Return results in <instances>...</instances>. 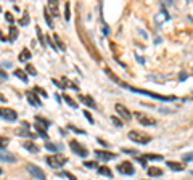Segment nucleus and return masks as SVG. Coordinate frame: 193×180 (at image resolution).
<instances>
[{
  "label": "nucleus",
  "mask_w": 193,
  "mask_h": 180,
  "mask_svg": "<svg viewBox=\"0 0 193 180\" xmlns=\"http://www.w3.org/2000/svg\"><path fill=\"white\" fill-rule=\"evenodd\" d=\"M64 175H66V177H68L69 180H77V178H76V177H74L73 174H71V172H64Z\"/></svg>",
  "instance_id": "37"
},
{
  "label": "nucleus",
  "mask_w": 193,
  "mask_h": 180,
  "mask_svg": "<svg viewBox=\"0 0 193 180\" xmlns=\"http://www.w3.org/2000/svg\"><path fill=\"white\" fill-rule=\"evenodd\" d=\"M63 98H64V102H66V103H68L69 106H73V108H77V105H76V102H74V100H73V98H71L69 95H64Z\"/></svg>",
  "instance_id": "28"
},
{
  "label": "nucleus",
  "mask_w": 193,
  "mask_h": 180,
  "mask_svg": "<svg viewBox=\"0 0 193 180\" xmlns=\"http://www.w3.org/2000/svg\"><path fill=\"white\" fill-rule=\"evenodd\" d=\"M0 39H2V34H0Z\"/></svg>",
  "instance_id": "45"
},
{
  "label": "nucleus",
  "mask_w": 193,
  "mask_h": 180,
  "mask_svg": "<svg viewBox=\"0 0 193 180\" xmlns=\"http://www.w3.org/2000/svg\"><path fill=\"white\" fill-rule=\"evenodd\" d=\"M16 35H18L16 27H15V26H10V39H8V42H13V40L16 39Z\"/></svg>",
  "instance_id": "26"
},
{
  "label": "nucleus",
  "mask_w": 193,
  "mask_h": 180,
  "mask_svg": "<svg viewBox=\"0 0 193 180\" xmlns=\"http://www.w3.org/2000/svg\"><path fill=\"white\" fill-rule=\"evenodd\" d=\"M5 18H6V21H8V23H13V21H15V18L11 16V13H6Z\"/></svg>",
  "instance_id": "35"
},
{
  "label": "nucleus",
  "mask_w": 193,
  "mask_h": 180,
  "mask_svg": "<svg viewBox=\"0 0 193 180\" xmlns=\"http://www.w3.org/2000/svg\"><path fill=\"white\" fill-rule=\"evenodd\" d=\"M35 124H39V126H42V127H48L50 122H48L47 119H44L42 116H35Z\"/></svg>",
  "instance_id": "24"
},
{
  "label": "nucleus",
  "mask_w": 193,
  "mask_h": 180,
  "mask_svg": "<svg viewBox=\"0 0 193 180\" xmlns=\"http://www.w3.org/2000/svg\"><path fill=\"white\" fill-rule=\"evenodd\" d=\"M26 71H27L29 74H32V76H35V74H37V71H35V68L32 66V64H27V66H26Z\"/></svg>",
  "instance_id": "32"
},
{
  "label": "nucleus",
  "mask_w": 193,
  "mask_h": 180,
  "mask_svg": "<svg viewBox=\"0 0 193 180\" xmlns=\"http://www.w3.org/2000/svg\"><path fill=\"white\" fill-rule=\"evenodd\" d=\"M69 129L73 132H77V134H84V130H81V129H77V127H74V126H69Z\"/></svg>",
  "instance_id": "36"
},
{
  "label": "nucleus",
  "mask_w": 193,
  "mask_h": 180,
  "mask_svg": "<svg viewBox=\"0 0 193 180\" xmlns=\"http://www.w3.org/2000/svg\"><path fill=\"white\" fill-rule=\"evenodd\" d=\"M27 170L32 174V177L39 178V180H45V178H47V177H45V172L42 170L40 167H37V166H34V164H27Z\"/></svg>",
  "instance_id": "8"
},
{
  "label": "nucleus",
  "mask_w": 193,
  "mask_h": 180,
  "mask_svg": "<svg viewBox=\"0 0 193 180\" xmlns=\"http://www.w3.org/2000/svg\"><path fill=\"white\" fill-rule=\"evenodd\" d=\"M116 169L121 172V174H126V175H132L135 172V167L132 166V162H129V161H123Z\"/></svg>",
  "instance_id": "7"
},
{
  "label": "nucleus",
  "mask_w": 193,
  "mask_h": 180,
  "mask_svg": "<svg viewBox=\"0 0 193 180\" xmlns=\"http://www.w3.org/2000/svg\"><path fill=\"white\" fill-rule=\"evenodd\" d=\"M84 116L87 118V121L90 122V124H94V118H92V114H90L89 111H84Z\"/></svg>",
  "instance_id": "34"
},
{
  "label": "nucleus",
  "mask_w": 193,
  "mask_h": 180,
  "mask_svg": "<svg viewBox=\"0 0 193 180\" xmlns=\"http://www.w3.org/2000/svg\"><path fill=\"white\" fill-rule=\"evenodd\" d=\"M64 18H66V19L71 18V13H69V3H64Z\"/></svg>",
  "instance_id": "33"
},
{
  "label": "nucleus",
  "mask_w": 193,
  "mask_h": 180,
  "mask_svg": "<svg viewBox=\"0 0 193 180\" xmlns=\"http://www.w3.org/2000/svg\"><path fill=\"white\" fill-rule=\"evenodd\" d=\"M84 166H85V167H89V169H98V166H97V162L95 161H85L84 162Z\"/></svg>",
  "instance_id": "30"
},
{
  "label": "nucleus",
  "mask_w": 193,
  "mask_h": 180,
  "mask_svg": "<svg viewBox=\"0 0 193 180\" xmlns=\"http://www.w3.org/2000/svg\"><path fill=\"white\" fill-rule=\"evenodd\" d=\"M167 167H171L172 170L175 172H182L185 167H183V164L182 162H177V161H167Z\"/></svg>",
  "instance_id": "14"
},
{
  "label": "nucleus",
  "mask_w": 193,
  "mask_h": 180,
  "mask_svg": "<svg viewBox=\"0 0 193 180\" xmlns=\"http://www.w3.org/2000/svg\"><path fill=\"white\" fill-rule=\"evenodd\" d=\"M147 172H148V175H150V177H159V175L163 174V170H161L159 167H155V166L148 167V169H147Z\"/></svg>",
  "instance_id": "16"
},
{
  "label": "nucleus",
  "mask_w": 193,
  "mask_h": 180,
  "mask_svg": "<svg viewBox=\"0 0 193 180\" xmlns=\"http://www.w3.org/2000/svg\"><path fill=\"white\" fill-rule=\"evenodd\" d=\"M47 10L52 13V16H58V15H60L58 2H55V0H50V2H48V6H47Z\"/></svg>",
  "instance_id": "12"
},
{
  "label": "nucleus",
  "mask_w": 193,
  "mask_h": 180,
  "mask_svg": "<svg viewBox=\"0 0 193 180\" xmlns=\"http://www.w3.org/2000/svg\"><path fill=\"white\" fill-rule=\"evenodd\" d=\"M31 56H32V53L29 52V48H23V52L18 55V60H19V61H27Z\"/></svg>",
  "instance_id": "15"
},
{
  "label": "nucleus",
  "mask_w": 193,
  "mask_h": 180,
  "mask_svg": "<svg viewBox=\"0 0 193 180\" xmlns=\"http://www.w3.org/2000/svg\"><path fill=\"white\" fill-rule=\"evenodd\" d=\"M98 142H100V143H102V145H103V146H108V145H110V143H106V142H105V140H102V138H98Z\"/></svg>",
  "instance_id": "42"
},
{
  "label": "nucleus",
  "mask_w": 193,
  "mask_h": 180,
  "mask_svg": "<svg viewBox=\"0 0 193 180\" xmlns=\"http://www.w3.org/2000/svg\"><path fill=\"white\" fill-rule=\"evenodd\" d=\"M123 87L132 90L134 93H142V95H148V97H153L156 100H161V102H174L175 97H164V95H159V93H155V92H150V90H142V89H135V87H131V85L127 84H121Z\"/></svg>",
  "instance_id": "1"
},
{
  "label": "nucleus",
  "mask_w": 193,
  "mask_h": 180,
  "mask_svg": "<svg viewBox=\"0 0 193 180\" xmlns=\"http://www.w3.org/2000/svg\"><path fill=\"white\" fill-rule=\"evenodd\" d=\"M2 174H3V169H2V167H0V175H2Z\"/></svg>",
  "instance_id": "44"
},
{
  "label": "nucleus",
  "mask_w": 193,
  "mask_h": 180,
  "mask_svg": "<svg viewBox=\"0 0 193 180\" xmlns=\"http://www.w3.org/2000/svg\"><path fill=\"white\" fill-rule=\"evenodd\" d=\"M26 97H27V100H29V103L32 105V106H42V103H40V100L37 98V95H35V92H32V90H27L26 92Z\"/></svg>",
  "instance_id": "11"
},
{
  "label": "nucleus",
  "mask_w": 193,
  "mask_h": 180,
  "mask_svg": "<svg viewBox=\"0 0 193 180\" xmlns=\"http://www.w3.org/2000/svg\"><path fill=\"white\" fill-rule=\"evenodd\" d=\"M0 159L2 161H10V162H13V161H16V158L13 156V154H8V153H2V151H0Z\"/></svg>",
  "instance_id": "21"
},
{
  "label": "nucleus",
  "mask_w": 193,
  "mask_h": 180,
  "mask_svg": "<svg viewBox=\"0 0 193 180\" xmlns=\"http://www.w3.org/2000/svg\"><path fill=\"white\" fill-rule=\"evenodd\" d=\"M27 21H29V18H27V15H24V18L21 19V23H19V24H27Z\"/></svg>",
  "instance_id": "41"
},
{
  "label": "nucleus",
  "mask_w": 193,
  "mask_h": 180,
  "mask_svg": "<svg viewBox=\"0 0 193 180\" xmlns=\"http://www.w3.org/2000/svg\"><path fill=\"white\" fill-rule=\"evenodd\" d=\"M0 102H5V97L2 95V93H0Z\"/></svg>",
  "instance_id": "43"
},
{
  "label": "nucleus",
  "mask_w": 193,
  "mask_h": 180,
  "mask_svg": "<svg viewBox=\"0 0 193 180\" xmlns=\"http://www.w3.org/2000/svg\"><path fill=\"white\" fill-rule=\"evenodd\" d=\"M114 110H116V113L119 114L121 118H124V121H131V119H132V114H131V111H129L124 105L118 103L116 106H114Z\"/></svg>",
  "instance_id": "9"
},
{
  "label": "nucleus",
  "mask_w": 193,
  "mask_h": 180,
  "mask_svg": "<svg viewBox=\"0 0 193 180\" xmlns=\"http://www.w3.org/2000/svg\"><path fill=\"white\" fill-rule=\"evenodd\" d=\"M47 162H48L50 167L60 169V167H63V166L68 162V158H64L63 154H52V156L47 158Z\"/></svg>",
  "instance_id": "3"
},
{
  "label": "nucleus",
  "mask_w": 193,
  "mask_h": 180,
  "mask_svg": "<svg viewBox=\"0 0 193 180\" xmlns=\"http://www.w3.org/2000/svg\"><path fill=\"white\" fill-rule=\"evenodd\" d=\"M143 158L145 159H158V161L163 159V156H159V154H145Z\"/></svg>",
  "instance_id": "31"
},
{
  "label": "nucleus",
  "mask_w": 193,
  "mask_h": 180,
  "mask_svg": "<svg viewBox=\"0 0 193 180\" xmlns=\"http://www.w3.org/2000/svg\"><path fill=\"white\" fill-rule=\"evenodd\" d=\"M0 118L8 121V122H15L18 119V114L15 110H11V108H0Z\"/></svg>",
  "instance_id": "4"
},
{
  "label": "nucleus",
  "mask_w": 193,
  "mask_h": 180,
  "mask_svg": "<svg viewBox=\"0 0 193 180\" xmlns=\"http://www.w3.org/2000/svg\"><path fill=\"white\" fill-rule=\"evenodd\" d=\"M97 170H98L102 175H105V177H110V178L113 177V172H111V169H110V167H106V166H102V167H98Z\"/></svg>",
  "instance_id": "19"
},
{
  "label": "nucleus",
  "mask_w": 193,
  "mask_h": 180,
  "mask_svg": "<svg viewBox=\"0 0 193 180\" xmlns=\"http://www.w3.org/2000/svg\"><path fill=\"white\" fill-rule=\"evenodd\" d=\"M135 119H137L142 126H155L156 124V121L153 119V118H150L148 114H145V113H140V111H135Z\"/></svg>",
  "instance_id": "5"
},
{
  "label": "nucleus",
  "mask_w": 193,
  "mask_h": 180,
  "mask_svg": "<svg viewBox=\"0 0 193 180\" xmlns=\"http://www.w3.org/2000/svg\"><path fill=\"white\" fill-rule=\"evenodd\" d=\"M8 143H10V138H6V137L0 135V150L6 148V146H8Z\"/></svg>",
  "instance_id": "25"
},
{
  "label": "nucleus",
  "mask_w": 193,
  "mask_h": 180,
  "mask_svg": "<svg viewBox=\"0 0 193 180\" xmlns=\"http://www.w3.org/2000/svg\"><path fill=\"white\" fill-rule=\"evenodd\" d=\"M44 16H45V21H47V24L50 26V27H53V23H52V18H50V11L45 8V11H44Z\"/></svg>",
  "instance_id": "29"
},
{
  "label": "nucleus",
  "mask_w": 193,
  "mask_h": 180,
  "mask_svg": "<svg viewBox=\"0 0 193 180\" xmlns=\"http://www.w3.org/2000/svg\"><path fill=\"white\" fill-rule=\"evenodd\" d=\"M53 40H55V45H56V47H58V48L61 50V52H63V50H64V48H66V47H64V44H63V42H61V39L58 37V34H53Z\"/></svg>",
  "instance_id": "22"
},
{
  "label": "nucleus",
  "mask_w": 193,
  "mask_h": 180,
  "mask_svg": "<svg viewBox=\"0 0 193 180\" xmlns=\"http://www.w3.org/2000/svg\"><path fill=\"white\" fill-rule=\"evenodd\" d=\"M183 159H185V161H193V154H185Z\"/></svg>",
  "instance_id": "40"
},
{
  "label": "nucleus",
  "mask_w": 193,
  "mask_h": 180,
  "mask_svg": "<svg viewBox=\"0 0 193 180\" xmlns=\"http://www.w3.org/2000/svg\"><path fill=\"white\" fill-rule=\"evenodd\" d=\"M45 148L50 150V151H60L63 146H61V145H56V143H50V142H48V143H45Z\"/></svg>",
  "instance_id": "23"
},
{
  "label": "nucleus",
  "mask_w": 193,
  "mask_h": 180,
  "mask_svg": "<svg viewBox=\"0 0 193 180\" xmlns=\"http://www.w3.org/2000/svg\"><path fill=\"white\" fill-rule=\"evenodd\" d=\"M15 134H16L18 137H29V138H34V134L29 132V130H26V129H16Z\"/></svg>",
  "instance_id": "18"
},
{
  "label": "nucleus",
  "mask_w": 193,
  "mask_h": 180,
  "mask_svg": "<svg viewBox=\"0 0 193 180\" xmlns=\"http://www.w3.org/2000/svg\"><path fill=\"white\" fill-rule=\"evenodd\" d=\"M35 92H39V93H40L42 97H45V98H47V92H44L42 89H39V87H37V89H35Z\"/></svg>",
  "instance_id": "38"
},
{
  "label": "nucleus",
  "mask_w": 193,
  "mask_h": 180,
  "mask_svg": "<svg viewBox=\"0 0 193 180\" xmlns=\"http://www.w3.org/2000/svg\"><path fill=\"white\" fill-rule=\"evenodd\" d=\"M79 100L84 105H87L89 108H97V103L94 102V98L89 97V95H79Z\"/></svg>",
  "instance_id": "13"
},
{
  "label": "nucleus",
  "mask_w": 193,
  "mask_h": 180,
  "mask_svg": "<svg viewBox=\"0 0 193 180\" xmlns=\"http://www.w3.org/2000/svg\"><path fill=\"white\" fill-rule=\"evenodd\" d=\"M15 76H16V77H19L23 82H27V81H29V79H27V74L24 73L23 69H16V71H15Z\"/></svg>",
  "instance_id": "20"
},
{
  "label": "nucleus",
  "mask_w": 193,
  "mask_h": 180,
  "mask_svg": "<svg viewBox=\"0 0 193 180\" xmlns=\"http://www.w3.org/2000/svg\"><path fill=\"white\" fill-rule=\"evenodd\" d=\"M95 156L102 161H110V159H114L118 154L111 153V151H105V150H95Z\"/></svg>",
  "instance_id": "10"
},
{
  "label": "nucleus",
  "mask_w": 193,
  "mask_h": 180,
  "mask_svg": "<svg viewBox=\"0 0 193 180\" xmlns=\"http://www.w3.org/2000/svg\"><path fill=\"white\" fill-rule=\"evenodd\" d=\"M113 122H114L116 126H123V121H119L118 118H113Z\"/></svg>",
  "instance_id": "39"
},
{
  "label": "nucleus",
  "mask_w": 193,
  "mask_h": 180,
  "mask_svg": "<svg viewBox=\"0 0 193 180\" xmlns=\"http://www.w3.org/2000/svg\"><path fill=\"white\" fill-rule=\"evenodd\" d=\"M69 148H71V151H74L77 156H82V158H84V156H87V154H89L87 148H84L77 140H71V142H69Z\"/></svg>",
  "instance_id": "6"
},
{
  "label": "nucleus",
  "mask_w": 193,
  "mask_h": 180,
  "mask_svg": "<svg viewBox=\"0 0 193 180\" xmlns=\"http://www.w3.org/2000/svg\"><path fill=\"white\" fill-rule=\"evenodd\" d=\"M23 146H24L27 151H31V153H39V146H37V145H34L32 142H24V143H23Z\"/></svg>",
  "instance_id": "17"
},
{
  "label": "nucleus",
  "mask_w": 193,
  "mask_h": 180,
  "mask_svg": "<svg viewBox=\"0 0 193 180\" xmlns=\"http://www.w3.org/2000/svg\"><path fill=\"white\" fill-rule=\"evenodd\" d=\"M35 32H37V37H39V40H40V44L45 45V37H44V34H42V29H40L39 26H35Z\"/></svg>",
  "instance_id": "27"
},
{
  "label": "nucleus",
  "mask_w": 193,
  "mask_h": 180,
  "mask_svg": "<svg viewBox=\"0 0 193 180\" xmlns=\"http://www.w3.org/2000/svg\"><path fill=\"white\" fill-rule=\"evenodd\" d=\"M129 138L135 143H139V145H147V143L151 142V137L145 132H140V130H131L129 132Z\"/></svg>",
  "instance_id": "2"
}]
</instances>
